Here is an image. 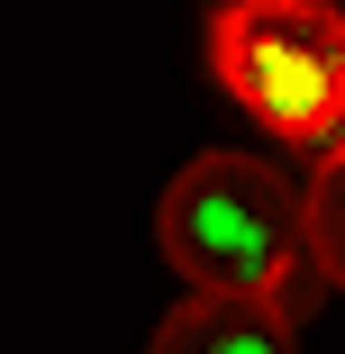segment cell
Returning a JSON list of instances; mask_svg holds the SVG:
<instances>
[{"mask_svg":"<svg viewBox=\"0 0 345 354\" xmlns=\"http://www.w3.org/2000/svg\"><path fill=\"white\" fill-rule=\"evenodd\" d=\"M146 354H300V300L272 291H191Z\"/></svg>","mask_w":345,"mask_h":354,"instance_id":"3957f363","label":"cell"},{"mask_svg":"<svg viewBox=\"0 0 345 354\" xmlns=\"http://www.w3.org/2000/svg\"><path fill=\"white\" fill-rule=\"evenodd\" d=\"M155 245L191 291H272L300 300L318 245H309V182L272 173L263 155H191L155 200Z\"/></svg>","mask_w":345,"mask_h":354,"instance_id":"6da1fadb","label":"cell"},{"mask_svg":"<svg viewBox=\"0 0 345 354\" xmlns=\"http://www.w3.org/2000/svg\"><path fill=\"white\" fill-rule=\"evenodd\" d=\"M309 245H318V281L345 291V136L318 146V173H309Z\"/></svg>","mask_w":345,"mask_h":354,"instance_id":"277c9868","label":"cell"},{"mask_svg":"<svg viewBox=\"0 0 345 354\" xmlns=\"http://www.w3.org/2000/svg\"><path fill=\"white\" fill-rule=\"evenodd\" d=\"M209 73L282 146H336L345 136V10L336 0H218Z\"/></svg>","mask_w":345,"mask_h":354,"instance_id":"7a4b0ae2","label":"cell"}]
</instances>
